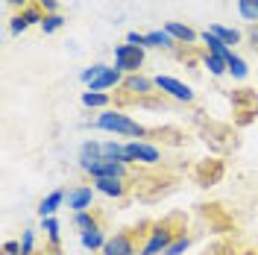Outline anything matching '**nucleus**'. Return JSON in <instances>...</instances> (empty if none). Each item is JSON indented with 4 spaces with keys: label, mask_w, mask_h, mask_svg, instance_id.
Instances as JSON below:
<instances>
[{
    "label": "nucleus",
    "mask_w": 258,
    "mask_h": 255,
    "mask_svg": "<svg viewBox=\"0 0 258 255\" xmlns=\"http://www.w3.org/2000/svg\"><path fill=\"white\" fill-rule=\"evenodd\" d=\"M94 197H97V191H94V185H74L71 191H68V208L77 214V211H91L94 208Z\"/></svg>",
    "instance_id": "6e6552de"
},
{
    "label": "nucleus",
    "mask_w": 258,
    "mask_h": 255,
    "mask_svg": "<svg viewBox=\"0 0 258 255\" xmlns=\"http://www.w3.org/2000/svg\"><path fill=\"white\" fill-rule=\"evenodd\" d=\"M32 249H35V232L24 229L21 232V255H32Z\"/></svg>",
    "instance_id": "c85d7f7f"
},
{
    "label": "nucleus",
    "mask_w": 258,
    "mask_h": 255,
    "mask_svg": "<svg viewBox=\"0 0 258 255\" xmlns=\"http://www.w3.org/2000/svg\"><path fill=\"white\" fill-rule=\"evenodd\" d=\"M80 240H82V246H85V249H91V252H94V249H100V252H103V246L109 243L106 232H103V226H100V229H91V232H82Z\"/></svg>",
    "instance_id": "f3484780"
},
{
    "label": "nucleus",
    "mask_w": 258,
    "mask_h": 255,
    "mask_svg": "<svg viewBox=\"0 0 258 255\" xmlns=\"http://www.w3.org/2000/svg\"><path fill=\"white\" fill-rule=\"evenodd\" d=\"M126 41H129V44H138V47L147 50V32H126Z\"/></svg>",
    "instance_id": "7c9ffc66"
},
{
    "label": "nucleus",
    "mask_w": 258,
    "mask_h": 255,
    "mask_svg": "<svg viewBox=\"0 0 258 255\" xmlns=\"http://www.w3.org/2000/svg\"><path fill=\"white\" fill-rule=\"evenodd\" d=\"M109 103H112V97L109 91H82V106L85 109H109Z\"/></svg>",
    "instance_id": "a211bd4d"
},
{
    "label": "nucleus",
    "mask_w": 258,
    "mask_h": 255,
    "mask_svg": "<svg viewBox=\"0 0 258 255\" xmlns=\"http://www.w3.org/2000/svg\"><path fill=\"white\" fill-rule=\"evenodd\" d=\"M123 88H126L132 97H147L153 94V88H156V80H150V77H144V74H129L126 80H123Z\"/></svg>",
    "instance_id": "9d476101"
},
{
    "label": "nucleus",
    "mask_w": 258,
    "mask_h": 255,
    "mask_svg": "<svg viewBox=\"0 0 258 255\" xmlns=\"http://www.w3.org/2000/svg\"><path fill=\"white\" fill-rule=\"evenodd\" d=\"M203 65L209 68L211 77H223V74H229V65H226V59L214 56V53H206V56H203Z\"/></svg>",
    "instance_id": "412c9836"
},
{
    "label": "nucleus",
    "mask_w": 258,
    "mask_h": 255,
    "mask_svg": "<svg viewBox=\"0 0 258 255\" xmlns=\"http://www.w3.org/2000/svg\"><path fill=\"white\" fill-rule=\"evenodd\" d=\"M188 246H191V232H188V229H182V232L176 235V240L167 246V252H164V255H182V252H188Z\"/></svg>",
    "instance_id": "4be33fe9"
},
{
    "label": "nucleus",
    "mask_w": 258,
    "mask_h": 255,
    "mask_svg": "<svg viewBox=\"0 0 258 255\" xmlns=\"http://www.w3.org/2000/svg\"><path fill=\"white\" fill-rule=\"evenodd\" d=\"M94 126L103 129V132H114V135H129V138H135V141L147 135V129L141 126L138 120H132L129 114L117 112V109H106V112H100L97 114V120H94Z\"/></svg>",
    "instance_id": "f03ea898"
},
{
    "label": "nucleus",
    "mask_w": 258,
    "mask_h": 255,
    "mask_svg": "<svg viewBox=\"0 0 258 255\" xmlns=\"http://www.w3.org/2000/svg\"><path fill=\"white\" fill-rule=\"evenodd\" d=\"M176 44H179V41L164 30V27H161V30H150V32H147V47H150V50H173Z\"/></svg>",
    "instance_id": "2eb2a0df"
},
{
    "label": "nucleus",
    "mask_w": 258,
    "mask_h": 255,
    "mask_svg": "<svg viewBox=\"0 0 258 255\" xmlns=\"http://www.w3.org/2000/svg\"><path fill=\"white\" fill-rule=\"evenodd\" d=\"M226 65H229V74H232L235 80H246V74H249V65L243 62V59L238 56V53H232Z\"/></svg>",
    "instance_id": "b1692460"
},
{
    "label": "nucleus",
    "mask_w": 258,
    "mask_h": 255,
    "mask_svg": "<svg viewBox=\"0 0 258 255\" xmlns=\"http://www.w3.org/2000/svg\"><path fill=\"white\" fill-rule=\"evenodd\" d=\"M64 200H68V191L62 188H56V191H50L41 203H38V217H53L59 208L64 206Z\"/></svg>",
    "instance_id": "f8f14e48"
},
{
    "label": "nucleus",
    "mask_w": 258,
    "mask_h": 255,
    "mask_svg": "<svg viewBox=\"0 0 258 255\" xmlns=\"http://www.w3.org/2000/svg\"><path fill=\"white\" fill-rule=\"evenodd\" d=\"M97 194L103 197H114V200H123L129 194V179H94L91 182Z\"/></svg>",
    "instance_id": "1a4fd4ad"
},
{
    "label": "nucleus",
    "mask_w": 258,
    "mask_h": 255,
    "mask_svg": "<svg viewBox=\"0 0 258 255\" xmlns=\"http://www.w3.org/2000/svg\"><path fill=\"white\" fill-rule=\"evenodd\" d=\"M80 159H88V161L103 159V144L100 141H85L80 147Z\"/></svg>",
    "instance_id": "a878e982"
},
{
    "label": "nucleus",
    "mask_w": 258,
    "mask_h": 255,
    "mask_svg": "<svg viewBox=\"0 0 258 255\" xmlns=\"http://www.w3.org/2000/svg\"><path fill=\"white\" fill-rule=\"evenodd\" d=\"M9 3H15V6H21V9H24V6H30V0H9Z\"/></svg>",
    "instance_id": "72a5a7b5"
},
{
    "label": "nucleus",
    "mask_w": 258,
    "mask_h": 255,
    "mask_svg": "<svg viewBox=\"0 0 258 255\" xmlns=\"http://www.w3.org/2000/svg\"><path fill=\"white\" fill-rule=\"evenodd\" d=\"M114 68L120 71V74H138V68H144V47H138V44H117L114 47Z\"/></svg>",
    "instance_id": "39448f33"
},
{
    "label": "nucleus",
    "mask_w": 258,
    "mask_h": 255,
    "mask_svg": "<svg viewBox=\"0 0 258 255\" xmlns=\"http://www.w3.org/2000/svg\"><path fill=\"white\" fill-rule=\"evenodd\" d=\"M103 159H112L120 161L129 167V156H126V144H117V141H103Z\"/></svg>",
    "instance_id": "6ab92c4d"
},
{
    "label": "nucleus",
    "mask_w": 258,
    "mask_h": 255,
    "mask_svg": "<svg viewBox=\"0 0 258 255\" xmlns=\"http://www.w3.org/2000/svg\"><path fill=\"white\" fill-rule=\"evenodd\" d=\"M35 3L41 6L44 15H56V12H59V3H56V0H35Z\"/></svg>",
    "instance_id": "2f4dec72"
},
{
    "label": "nucleus",
    "mask_w": 258,
    "mask_h": 255,
    "mask_svg": "<svg viewBox=\"0 0 258 255\" xmlns=\"http://www.w3.org/2000/svg\"><path fill=\"white\" fill-rule=\"evenodd\" d=\"M156 91L164 97H170V100H176V103H194L197 94H194L191 85H185V82H179L176 77H156Z\"/></svg>",
    "instance_id": "423d86ee"
},
{
    "label": "nucleus",
    "mask_w": 258,
    "mask_h": 255,
    "mask_svg": "<svg viewBox=\"0 0 258 255\" xmlns=\"http://www.w3.org/2000/svg\"><path fill=\"white\" fill-rule=\"evenodd\" d=\"M27 27H30V24L24 21V15H21V12H18V15L12 18V24H9V30H12V35H21V32H27Z\"/></svg>",
    "instance_id": "c756f323"
},
{
    "label": "nucleus",
    "mask_w": 258,
    "mask_h": 255,
    "mask_svg": "<svg viewBox=\"0 0 258 255\" xmlns=\"http://www.w3.org/2000/svg\"><path fill=\"white\" fill-rule=\"evenodd\" d=\"M182 229H185V226H182ZM182 229H176V220L153 223L150 232H147V238L141 240V246H138V255H164L167 246L176 240V235L182 232Z\"/></svg>",
    "instance_id": "f257e3e1"
},
{
    "label": "nucleus",
    "mask_w": 258,
    "mask_h": 255,
    "mask_svg": "<svg viewBox=\"0 0 258 255\" xmlns=\"http://www.w3.org/2000/svg\"><path fill=\"white\" fill-rule=\"evenodd\" d=\"M209 30L214 32V35H217V38H220L223 44H229V47L241 44V32H238V30H232V27H223V24H211Z\"/></svg>",
    "instance_id": "aec40b11"
},
{
    "label": "nucleus",
    "mask_w": 258,
    "mask_h": 255,
    "mask_svg": "<svg viewBox=\"0 0 258 255\" xmlns=\"http://www.w3.org/2000/svg\"><path fill=\"white\" fill-rule=\"evenodd\" d=\"M200 41L206 44V53H214V56H220V59H226V62H229V56L235 53V50L229 47V44H223V41H220V38H217L211 30L200 32Z\"/></svg>",
    "instance_id": "ddd939ff"
},
{
    "label": "nucleus",
    "mask_w": 258,
    "mask_h": 255,
    "mask_svg": "<svg viewBox=\"0 0 258 255\" xmlns=\"http://www.w3.org/2000/svg\"><path fill=\"white\" fill-rule=\"evenodd\" d=\"M38 27H41L44 35H53V32H59L64 27V15L62 12H56V15H44V21H41Z\"/></svg>",
    "instance_id": "393cba45"
},
{
    "label": "nucleus",
    "mask_w": 258,
    "mask_h": 255,
    "mask_svg": "<svg viewBox=\"0 0 258 255\" xmlns=\"http://www.w3.org/2000/svg\"><path fill=\"white\" fill-rule=\"evenodd\" d=\"M80 170L85 176H91V182L94 179H129V167L126 164H120V161H112V159H80Z\"/></svg>",
    "instance_id": "7ed1b4c3"
},
{
    "label": "nucleus",
    "mask_w": 258,
    "mask_h": 255,
    "mask_svg": "<svg viewBox=\"0 0 258 255\" xmlns=\"http://www.w3.org/2000/svg\"><path fill=\"white\" fill-rule=\"evenodd\" d=\"M238 12L246 24H258V0H238Z\"/></svg>",
    "instance_id": "5701e85b"
},
{
    "label": "nucleus",
    "mask_w": 258,
    "mask_h": 255,
    "mask_svg": "<svg viewBox=\"0 0 258 255\" xmlns=\"http://www.w3.org/2000/svg\"><path fill=\"white\" fill-rule=\"evenodd\" d=\"M3 255H21V240H6L3 243Z\"/></svg>",
    "instance_id": "473e14b6"
},
{
    "label": "nucleus",
    "mask_w": 258,
    "mask_h": 255,
    "mask_svg": "<svg viewBox=\"0 0 258 255\" xmlns=\"http://www.w3.org/2000/svg\"><path fill=\"white\" fill-rule=\"evenodd\" d=\"M126 156H129V164H147V167L161 164V150L153 147V144H147V141H129Z\"/></svg>",
    "instance_id": "0eeeda50"
},
{
    "label": "nucleus",
    "mask_w": 258,
    "mask_h": 255,
    "mask_svg": "<svg viewBox=\"0 0 258 255\" xmlns=\"http://www.w3.org/2000/svg\"><path fill=\"white\" fill-rule=\"evenodd\" d=\"M150 223H144L141 229H147ZM141 229H123V232H114V238H109V243L103 246V255H138V235Z\"/></svg>",
    "instance_id": "20e7f679"
},
{
    "label": "nucleus",
    "mask_w": 258,
    "mask_h": 255,
    "mask_svg": "<svg viewBox=\"0 0 258 255\" xmlns=\"http://www.w3.org/2000/svg\"><path fill=\"white\" fill-rule=\"evenodd\" d=\"M123 80H126V74H120L117 68H106V71H103V74L88 85V91H109V88L123 85Z\"/></svg>",
    "instance_id": "9b49d317"
},
{
    "label": "nucleus",
    "mask_w": 258,
    "mask_h": 255,
    "mask_svg": "<svg viewBox=\"0 0 258 255\" xmlns=\"http://www.w3.org/2000/svg\"><path fill=\"white\" fill-rule=\"evenodd\" d=\"M74 229H80V235L82 232H91V229H100V214L94 208L91 211H77L74 214Z\"/></svg>",
    "instance_id": "dca6fc26"
},
{
    "label": "nucleus",
    "mask_w": 258,
    "mask_h": 255,
    "mask_svg": "<svg viewBox=\"0 0 258 255\" xmlns=\"http://www.w3.org/2000/svg\"><path fill=\"white\" fill-rule=\"evenodd\" d=\"M164 30L170 32L179 44H197V41H200V32L191 30L188 24H179V21H167V24H164Z\"/></svg>",
    "instance_id": "4468645a"
},
{
    "label": "nucleus",
    "mask_w": 258,
    "mask_h": 255,
    "mask_svg": "<svg viewBox=\"0 0 258 255\" xmlns=\"http://www.w3.org/2000/svg\"><path fill=\"white\" fill-rule=\"evenodd\" d=\"M106 68H109V65H103V62H94V65H88V68H85V71L80 74V80L85 82V85H91V82H94L97 77H100V74L106 71Z\"/></svg>",
    "instance_id": "bb28decb"
},
{
    "label": "nucleus",
    "mask_w": 258,
    "mask_h": 255,
    "mask_svg": "<svg viewBox=\"0 0 258 255\" xmlns=\"http://www.w3.org/2000/svg\"><path fill=\"white\" fill-rule=\"evenodd\" d=\"M41 229L47 232V238L53 243H59V220L56 217H41Z\"/></svg>",
    "instance_id": "cd10ccee"
}]
</instances>
